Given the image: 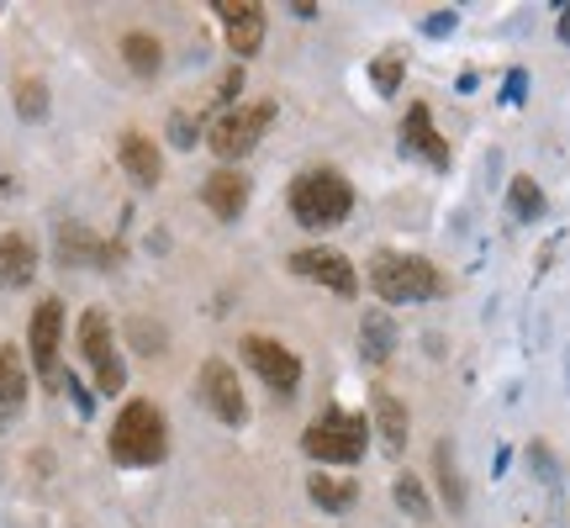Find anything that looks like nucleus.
Listing matches in <instances>:
<instances>
[{
  "label": "nucleus",
  "instance_id": "obj_1",
  "mask_svg": "<svg viewBox=\"0 0 570 528\" xmlns=\"http://www.w3.org/2000/svg\"><path fill=\"white\" fill-rule=\"evenodd\" d=\"M169 449V428L154 402H127L122 418L111 423V460L117 466H159Z\"/></svg>",
  "mask_w": 570,
  "mask_h": 528
},
{
  "label": "nucleus",
  "instance_id": "obj_2",
  "mask_svg": "<svg viewBox=\"0 0 570 528\" xmlns=\"http://www.w3.org/2000/svg\"><path fill=\"white\" fill-rule=\"evenodd\" d=\"M291 212L302 227H338L354 212V190L338 169H306L291 185Z\"/></svg>",
  "mask_w": 570,
  "mask_h": 528
},
{
  "label": "nucleus",
  "instance_id": "obj_3",
  "mask_svg": "<svg viewBox=\"0 0 570 528\" xmlns=\"http://www.w3.org/2000/svg\"><path fill=\"white\" fill-rule=\"evenodd\" d=\"M370 291L381 302H428V296L444 291V275L428 260H417V254H391L386 248V254H375V264H370Z\"/></svg>",
  "mask_w": 570,
  "mask_h": 528
},
{
  "label": "nucleus",
  "instance_id": "obj_4",
  "mask_svg": "<svg viewBox=\"0 0 570 528\" xmlns=\"http://www.w3.org/2000/svg\"><path fill=\"white\" fill-rule=\"evenodd\" d=\"M365 439H370L365 418L327 407L323 418H312V423H306L302 449L312 454V460H323V466H354V460L365 454Z\"/></svg>",
  "mask_w": 570,
  "mask_h": 528
},
{
  "label": "nucleus",
  "instance_id": "obj_5",
  "mask_svg": "<svg viewBox=\"0 0 570 528\" xmlns=\"http://www.w3.org/2000/svg\"><path fill=\"white\" fill-rule=\"evenodd\" d=\"M269 123H275V101L233 106V111H223V117L212 123L206 143H212V154H217V159H244L248 148L259 143V133H265Z\"/></svg>",
  "mask_w": 570,
  "mask_h": 528
},
{
  "label": "nucleus",
  "instance_id": "obj_6",
  "mask_svg": "<svg viewBox=\"0 0 570 528\" xmlns=\"http://www.w3.org/2000/svg\"><path fill=\"white\" fill-rule=\"evenodd\" d=\"M80 349H85V360L96 365V387H101L106 397H117V391L127 387V370H122V360H117L106 312H85L80 317Z\"/></svg>",
  "mask_w": 570,
  "mask_h": 528
},
{
  "label": "nucleus",
  "instance_id": "obj_7",
  "mask_svg": "<svg viewBox=\"0 0 570 528\" xmlns=\"http://www.w3.org/2000/svg\"><path fill=\"white\" fill-rule=\"evenodd\" d=\"M244 360L265 375V387H275V397H291L296 381H302V360H296L285 344L265 339V333H248L244 339Z\"/></svg>",
  "mask_w": 570,
  "mask_h": 528
},
{
  "label": "nucleus",
  "instance_id": "obj_8",
  "mask_svg": "<svg viewBox=\"0 0 570 528\" xmlns=\"http://www.w3.org/2000/svg\"><path fill=\"white\" fill-rule=\"evenodd\" d=\"M291 270L302 275V281H317L327 291H338V296H354L360 291V275H354V264L338 254V248H296L291 254Z\"/></svg>",
  "mask_w": 570,
  "mask_h": 528
},
{
  "label": "nucleus",
  "instance_id": "obj_9",
  "mask_svg": "<svg viewBox=\"0 0 570 528\" xmlns=\"http://www.w3.org/2000/svg\"><path fill=\"white\" fill-rule=\"evenodd\" d=\"M202 397H206V407H212L227 428H244L248 423V402H244V387H238L233 365H223V360H206V365H202Z\"/></svg>",
  "mask_w": 570,
  "mask_h": 528
},
{
  "label": "nucleus",
  "instance_id": "obj_10",
  "mask_svg": "<svg viewBox=\"0 0 570 528\" xmlns=\"http://www.w3.org/2000/svg\"><path fill=\"white\" fill-rule=\"evenodd\" d=\"M59 344H63V306L59 302H38L32 327H27V354H32V365H38L42 381L59 375Z\"/></svg>",
  "mask_w": 570,
  "mask_h": 528
},
{
  "label": "nucleus",
  "instance_id": "obj_11",
  "mask_svg": "<svg viewBox=\"0 0 570 528\" xmlns=\"http://www.w3.org/2000/svg\"><path fill=\"white\" fill-rule=\"evenodd\" d=\"M217 21H223L227 48H233L238 59H254V53H259V42H265V11H259L254 0H217Z\"/></svg>",
  "mask_w": 570,
  "mask_h": 528
},
{
  "label": "nucleus",
  "instance_id": "obj_12",
  "mask_svg": "<svg viewBox=\"0 0 570 528\" xmlns=\"http://www.w3.org/2000/svg\"><path fill=\"white\" fill-rule=\"evenodd\" d=\"M402 148L407 154H417V159H428L433 169H449V143L433 133V111H428L423 101L407 111V123H402Z\"/></svg>",
  "mask_w": 570,
  "mask_h": 528
},
{
  "label": "nucleus",
  "instance_id": "obj_13",
  "mask_svg": "<svg viewBox=\"0 0 570 528\" xmlns=\"http://www.w3.org/2000/svg\"><path fill=\"white\" fill-rule=\"evenodd\" d=\"M202 202L212 206L223 223H233V217L248 206V175H238V169H217V175H206Z\"/></svg>",
  "mask_w": 570,
  "mask_h": 528
},
{
  "label": "nucleus",
  "instance_id": "obj_14",
  "mask_svg": "<svg viewBox=\"0 0 570 528\" xmlns=\"http://www.w3.org/2000/svg\"><path fill=\"white\" fill-rule=\"evenodd\" d=\"M370 407H375V423H370V428H381V444H386L391 454H402V449H407V433H412V423H407V407L396 402L391 391H381V387H375V397H370Z\"/></svg>",
  "mask_w": 570,
  "mask_h": 528
},
{
  "label": "nucleus",
  "instance_id": "obj_15",
  "mask_svg": "<svg viewBox=\"0 0 570 528\" xmlns=\"http://www.w3.org/2000/svg\"><path fill=\"white\" fill-rule=\"evenodd\" d=\"M59 254H63V264H117V248H106L101 238L80 223L59 227Z\"/></svg>",
  "mask_w": 570,
  "mask_h": 528
},
{
  "label": "nucleus",
  "instance_id": "obj_16",
  "mask_svg": "<svg viewBox=\"0 0 570 528\" xmlns=\"http://www.w3.org/2000/svg\"><path fill=\"white\" fill-rule=\"evenodd\" d=\"M38 275V248L27 233H6L0 238V285H27Z\"/></svg>",
  "mask_w": 570,
  "mask_h": 528
},
{
  "label": "nucleus",
  "instance_id": "obj_17",
  "mask_svg": "<svg viewBox=\"0 0 570 528\" xmlns=\"http://www.w3.org/2000/svg\"><path fill=\"white\" fill-rule=\"evenodd\" d=\"M117 159H122V169L132 175L138 185H159L164 164H159V148L142 138V133H122V143H117Z\"/></svg>",
  "mask_w": 570,
  "mask_h": 528
},
{
  "label": "nucleus",
  "instance_id": "obj_18",
  "mask_svg": "<svg viewBox=\"0 0 570 528\" xmlns=\"http://www.w3.org/2000/svg\"><path fill=\"white\" fill-rule=\"evenodd\" d=\"M306 491H312V502L323 512H348L354 497H360V487H354L348 476H333V470H312V476H306Z\"/></svg>",
  "mask_w": 570,
  "mask_h": 528
},
{
  "label": "nucleus",
  "instance_id": "obj_19",
  "mask_svg": "<svg viewBox=\"0 0 570 528\" xmlns=\"http://www.w3.org/2000/svg\"><path fill=\"white\" fill-rule=\"evenodd\" d=\"M360 349H365L370 365H386L391 354H396V323H391L381 306L365 312V323H360Z\"/></svg>",
  "mask_w": 570,
  "mask_h": 528
},
{
  "label": "nucleus",
  "instance_id": "obj_20",
  "mask_svg": "<svg viewBox=\"0 0 570 528\" xmlns=\"http://www.w3.org/2000/svg\"><path fill=\"white\" fill-rule=\"evenodd\" d=\"M122 59H127V69L132 75H159V63H164V48H159V38H148V32H127L122 38Z\"/></svg>",
  "mask_w": 570,
  "mask_h": 528
},
{
  "label": "nucleus",
  "instance_id": "obj_21",
  "mask_svg": "<svg viewBox=\"0 0 570 528\" xmlns=\"http://www.w3.org/2000/svg\"><path fill=\"white\" fill-rule=\"evenodd\" d=\"M27 402V365L11 344H0V407H21Z\"/></svg>",
  "mask_w": 570,
  "mask_h": 528
},
{
  "label": "nucleus",
  "instance_id": "obj_22",
  "mask_svg": "<svg viewBox=\"0 0 570 528\" xmlns=\"http://www.w3.org/2000/svg\"><path fill=\"white\" fill-rule=\"evenodd\" d=\"M396 508L407 512L412 524H428V518H433V502H428V491H423V481H417V476H396Z\"/></svg>",
  "mask_w": 570,
  "mask_h": 528
},
{
  "label": "nucleus",
  "instance_id": "obj_23",
  "mask_svg": "<svg viewBox=\"0 0 570 528\" xmlns=\"http://www.w3.org/2000/svg\"><path fill=\"white\" fill-rule=\"evenodd\" d=\"M508 202H512V217H518V223H533V217H544V190H539L529 175H518V180H512Z\"/></svg>",
  "mask_w": 570,
  "mask_h": 528
},
{
  "label": "nucleus",
  "instance_id": "obj_24",
  "mask_svg": "<svg viewBox=\"0 0 570 528\" xmlns=\"http://www.w3.org/2000/svg\"><path fill=\"white\" fill-rule=\"evenodd\" d=\"M433 466H439V487H444V497H449V512H460L465 508V487H460V470H454V449L439 444L433 449Z\"/></svg>",
  "mask_w": 570,
  "mask_h": 528
},
{
  "label": "nucleus",
  "instance_id": "obj_25",
  "mask_svg": "<svg viewBox=\"0 0 570 528\" xmlns=\"http://www.w3.org/2000/svg\"><path fill=\"white\" fill-rule=\"evenodd\" d=\"M17 111L27 117V123H38L42 111H48V90H42V80H21L17 85Z\"/></svg>",
  "mask_w": 570,
  "mask_h": 528
},
{
  "label": "nucleus",
  "instance_id": "obj_26",
  "mask_svg": "<svg viewBox=\"0 0 570 528\" xmlns=\"http://www.w3.org/2000/svg\"><path fill=\"white\" fill-rule=\"evenodd\" d=\"M402 69H407V63H402V53L375 59V69H370V75H375V90H381V96H396V90H402Z\"/></svg>",
  "mask_w": 570,
  "mask_h": 528
},
{
  "label": "nucleus",
  "instance_id": "obj_27",
  "mask_svg": "<svg viewBox=\"0 0 570 528\" xmlns=\"http://www.w3.org/2000/svg\"><path fill=\"white\" fill-rule=\"evenodd\" d=\"M523 90H529V75H523V69H512V75H508V90H502V101L518 106V101H523Z\"/></svg>",
  "mask_w": 570,
  "mask_h": 528
},
{
  "label": "nucleus",
  "instance_id": "obj_28",
  "mask_svg": "<svg viewBox=\"0 0 570 528\" xmlns=\"http://www.w3.org/2000/svg\"><path fill=\"white\" fill-rule=\"evenodd\" d=\"M423 32H428V38H444V32H454V11H439V17H428Z\"/></svg>",
  "mask_w": 570,
  "mask_h": 528
},
{
  "label": "nucleus",
  "instance_id": "obj_29",
  "mask_svg": "<svg viewBox=\"0 0 570 528\" xmlns=\"http://www.w3.org/2000/svg\"><path fill=\"white\" fill-rule=\"evenodd\" d=\"M169 138L180 143V148H190V143H196V133H190V117H175V123H169Z\"/></svg>",
  "mask_w": 570,
  "mask_h": 528
},
{
  "label": "nucleus",
  "instance_id": "obj_30",
  "mask_svg": "<svg viewBox=\"0 0 570 528\" xmlns=\"http://www.w3.org/2000/svg\"><path fill=\"white\" fill-rule=\"evenodd\" d=\"M63 387H69V397H75V402H80V412H90V391H85L80 381H75V375H63Z\"/></svg>",
  "mask_w": 570,
  "mask_h": 528
},
{
  "label": "nucleus",
  "instance_id": "obj_31",
  "mask_svg": "<svg viewBox=\"0 0 570 528\" xmlns=\"http://www.w3.org/2000/svg\"><path fill=\"white\" fill-rule=\"evenodd\" d=\"M560 42H570V0L560 6Z\"/></svg>",
  "mask_w": 570,
  "mask_h": 528
}]
</instances>
